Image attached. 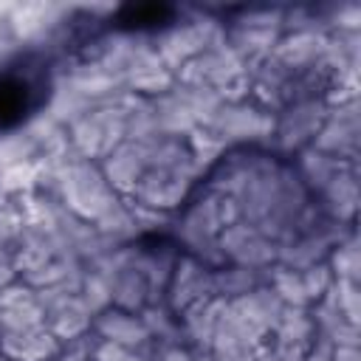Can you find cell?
Here are the masks:
<instances>
[{"label":"cell","mask_w":361,"mask_h":361,"mask_svg":"<svg viewBox=\"0 0 361 361\" xmlns=\"http://www.w3.org/2000/svg\"><path fill=\"white\" fill-rule=\"evenodd\" d=\"M45 82L31 68L0 73V130L23 121L42 99Z\"/></svg>","instance_id":"6da1fadb"}]
</instances>
